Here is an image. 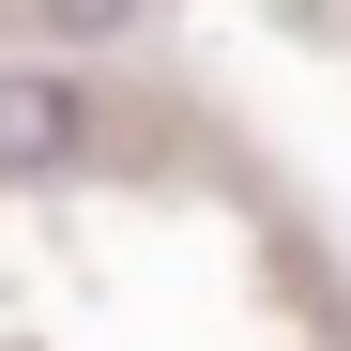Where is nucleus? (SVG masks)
I'll list each match as a JSON object with an SVG mask.
<instances>
[{
	"label": "nucleus",
	"instance_id": "f257e3e1",
	"mask_svg": "<svg viewBox=\"0 0 351 351\" xmlns=\"http://www.w3.org/2000/svg\"><path fill=\"white\" fill-rule=\"evenodd\" d=\"M77 138H92V107L62 77H0V168H62Z\"/></svg>",
	"mask_w": 351,
	"mask_h": 351
},
{
	"label": "nucleus",
	"instance_id": "f03ea898",
	"mask_svg": "<svg viewBox=\"0 0 351 351\" xmlns=\"http://www.w3.org/2000/svg\"><path fill=\"white\" fill-rule=\"evenodd\" d=\"M46 16H62V31H123V0H46Z\"/></svg>",
	"mask_w": 351,
	"mask_h": 351
}]
</instances>
